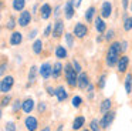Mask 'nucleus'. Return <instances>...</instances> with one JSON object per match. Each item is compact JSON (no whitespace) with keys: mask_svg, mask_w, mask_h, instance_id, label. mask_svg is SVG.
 <instances>
[{"mask_svg":"<svg viewBox=\"0 0 132 131\" xmlns=\"http://www.w3.org/2000/svg\"><path fill=\"white\" fill-rule=\"evenodd\" d=\"M55 57H58V59H65L67 57V50L63 46H58V47L55 48Z\"/></svg>","mask_w":132,"mask_h":131,"instance_id":"obj_25","label":"nucleus"},{"mask_svg":"<svg viewBox=\"0 0 132 131\" xmlns=\"http://www.w3.org/2000/svg\"><path fill=\"white\" fill-rule=\"evenodd\" d=\"M72 67H74V70L77 71V73L81 71V66H80V63H78L77 60H72Z\"/></svg>","mask_w":132,"mask_h":131,"instance_id":"obj_36","label":"nucleus"},{"mask_svg":"<svg viewBox=\"0 0 132 131\" xmlns=\"http://www.w3.org/2000/svg\"><path fill=\"white\" fill-rule=\"evenodd\" d=\"M4 130H6V131H16V124H14L13 121L6 122V127H4Z\"/></svg>","mask_w":132,"mask_h":131,"instance_id":"obj_32","label":"nucleus"},{"mask_svg":"<svg viewBox=\"0 0 132 131\" xmlns=\"http://www.w3.org/2000/svg\"><path fill=\"white\" fill-rule=\"evenodd\" d=\"M88 85H89L88 74H87V73H80V76H78V87L82 88V90H85Z\"/></svg>","mask_w":132,"mask_h":131,"instance_id":"obj_8","label":"nucleus"},{"mask_svg":"<svg viewBox=\"0 0 132 131\" xmlns=\"http://www.w3.org/2000/svg\"><path fill=\"white\" fill-rule=\"evenodd\" d=\"M61 130H63V125H60V127H58V130H57V131H61Z\"/></svg>","mask_w":132,"mask_h":131,"instance_id":"obj_50","label":"nucleus"},{"mask_svg":"<svg viewBox=\"0 0 132 131\" xmlns=\"http://www.w3.org/2000/svg\"><path fill=\"white\" fill-rule=\"evenodd\" d=\"M94 14H95V7H89L88 10L85 11V19H87V21H92V19H94Z\"/></svg>","mask_w":132,"mask_h":131,"instance_id":"obj_28","label":"nucleus"},{"mask_svg":"<svg viewBox=\"0 0 132 131\" xmlns=\"http://www.w3.org/2000/svg\"><path fill=\"white\" fill-rule=\"evenodd\" d=\"M121 46H122V51H125L126 48H128V43H126V41H122V43H121Z\"/></svg>","mask_w":132,"mask_h":131,"instance_id":"obj_44","label":"nucleus"},{"mask_svg":"<svg viewBox=\"0 0 132 131\" xmlns=\"http://www.w3.org/2000/svg\"><path fill=\"white\" fill-rule=\"evenodd\" d=\"M122 6H123V9L128 7V0H122Z\"/></svg>","mask_w":132,"mask_h":131,"instance_id":"obj_47","label":"nucleus"},{"mask_svg":"<svg viewBox=\"0 0 132 131\" xmlns=\"http://www.w3.org/2000/svg\"><path fill=\"white\" fill-rule=\"evenodd\" d=\"M46 103H40V104H38V111H40V113H44V111H46Z\"/></svg>","mask_w":132,"mask_h":131,"instance_id":"obj_39","label":"nucleus"},{"mask_svg":"<svg viewBox=\"0 0 132 131\" xmlns=\"http://www.w3.org/2000/svg\"><path fill=\"white\" fill-rule=\"evenodd\" d=\"M87 33H88V27H87L85 24H82V23H77V24L74 26V34L78 37V39L85 37Z\"/></svg>","mask_w":132,"mask_h":131,"instance_id":"obj_6","label":"nucleus"},{"mask_svg":"<svg viewBox=\"0 0 132 131\" xmlns=\"http://www.w3.org/2000/svg\"><path fill=\"white\" fill-rule=\"evenodd\" d=\"M81 2H82V0H71V3L74 4V7H75V9H77V7H80Z\"/></svg>","mask_w":132,"mask_h":131,"instance_id":"obj_41","label":"nucleus"},{"mask_svg":"<svg viewBox=\"0 0 132 131\" xmlns=\"http://www.w3.org/2000/svg\"><path fill=\"white\" fill-rule=\"evenodd\" d=\"M131 10H132V4H131Z\"/></svg>","mask_w":132,"mask_h":131,"instance_id":"obj_52","label":"nucleus"},{"mask_svg":"<svg viewBox=\"0 0 132 131\" xmlns=\"http://www.w3.org/2000/svg\"><path fill=\"white\" fill-rule=\"evenodd\" d=\"M10 100H12V98H10L9 96H7V97H4V98L2 100V105H3V107H6L7 104H10Z\"/></svg>","mask_w":132,"mask_h":131,"instance_id":"obj_38","label":"nucleus"},{"mask_svg":"<svg viewBox=\"0 0 132 131\" xmlns=\"http://www.w3.org/2000/svg\"><path fill=\"white\" fill-rule=\"evenodd\" d=\"M125 90H126V94H131V91H132V74H131V73L126 74V78H125Z\"/></svg>","mask_w":132,"mask_h":131,"instance_id":"obj_22","label":"nucleus"},{"mask_svg":"<svg viewBox=\"0 0 132 131\" xmlns=\"http://www.w3.org/2000/svg\"><path fill=\"white\" fill-rule=\"evenodd\" d=\"M21 108H23V111H24V113H27V114L31 113L33 108H34V100H33V98L24 100V101H23V107H21Z\"/></svg>","mask_w":132,"mask_h":131,"instance_id":"obj_16","label":"nucleus"},{"mask_svg":"<svg viewBox=\"0 0 132 131\" xmlns=\"http://www.w3.org/2000/svg\"><path fill=\"white\" fill-rule=\"evenodd\" d=\"M82 131H91V130H82Z\"/></svg>","mask_w":132,"mask_h":131,"instance_id":"obj_51","label":"nucleus"},{"mask_svg":"<svg viewBox=\"0 0 132 131\" xmlns=\"http://www.w3.org/2000/svg\"><path fill=\"white\" fill-rule=\"evenodd\" d=\"M84 122H85V118H84V117H77V118L72 121V130H80V128H82Z\"/></svg>","mask_w":132,"mask_h":131,"instance_id":"obj_20","label":"nucleus"},{"mask_svg":"<svg viewBox=\"0 0 132 131\" xmlns=\"http://www.w3.org/2000/svg\"><path fill=\"white\" fill-rule=\"evenodd\" d=\"M55 96H57L58 101H60V103H63V101H65V100H67L68 94H67V90H65L64 87H58L57 90H55Z\"/></svg>","mask_w":132,"mask_h":131,"instance_id":"obj_18","label":"nucleus"},{"mask_svg":"<svg viewBox=\"0 0 132 131\" xmlns=\"http://www.w3.org/2000/svg\"><path fill=\"white\" fill-rule=\"evenodd\" d=\"M95 28H97V31L98 33H105V30H106V24H105V21H104L101 17H97L95 19Z\"/></svg>","mask_w":132,"mask_h":131,"instance_id":"obj_17","label":"nucleus"},{"mask_svg":"<svg viewBox=\"0 0 132 131\" xmlns=\"http://www.w3.org/2000/svg\"><path fill=\"white\" fill-rule=\"evenodd\" d=\"M36 74H37V67L33 66V67L30 68V71H29V81L30 83H34L36 81Z\"/></svg>","mask_w":132,"mask_h":131,"instance_id":"obj_27","label":"nucleus"},{"mask_svg":"<svg viewBox=\"0 0 132 131\" xmlns=\"http://www.w3.org/2000/svg\"><path fill=\"white\" fill-rule=\"evenodd\" d=\"M38 73H40V76L43 77L44 80L50 78V77L53 76V67H51V64H50V63H44V64H41Z\"/></svg>","mask_w":132,"mask_h":131,"instance_id":"obj_4","label":"nucleus"},{"mask_svg":"<svg viewBox=\"0 0 132 131\" xmlns=\"http://www.w3.org/2000/svg\"><path fill=\"white\" fill-rule=\"evenodd\" d=\"M101 122H98L97 120H92L91 124H89V130L91 131H101Z\"/></svg>","mask_w":132,"mask_h":131,"instance_id":"obj_29","label":"nucleus"},{"mask_svg":"<svg viewBox=\"0 0 132 131\" xmlns=\"http://www.w3.org/2000/svg\"><path fill=\"white\" fill-rule=\"evenodd\" d=\"M4 71H6V63L2 64V74H4Z\"/></svg>","mask_w":132,"mask_h":131,"instance_id":"obj_46","label":"nucleus"},{"mask_svg":"<svg viewBox=\"0 0 132 131\" xmlns=\"http://www.w3.org/2000/svg\"><path fill=\"white\" fill-rule=\"evenodd\" d=\"M87 90H88V93H92V90H94V85H92V84H89L88 87H87Z\"/></svg>","mask_w":132,"mask_h":131,"instance_id":"obj_45","label":"nucleus"},{"mask_svg":"<svg viewBox=\"0 0 132 131\" xmlns=\"http://www.w3.org/2000/svg\"><path fill=\"white\" fill-rule=\"evenodd\" d=\"M121 51H122V46H121V43L114 41L111 46H109L108 51H106V64H108L109 67L118 64V61H119V59H121L119 57Z\"/></svg>","mask_w":132,"mask_h":131,"instance_id":"obj_1","label":"nucleus"},{"mask_svg":"<svg viewBox=\"0 0 132 131\" xmlns=\"http://www.w3.org/2000/svg\"><path fill=\"white\" fill-rule=\"evenodd\" d=\"M58 14H60V7H57V9H55V13H54V16L57 17Z\"/></svg>","mask_w":132,"mask_h":131,"instance_id":"obj_48","label":"nucleus"},{"mask_svg":"<svg viewBox=\"0 0 132 131\" xmlns=\"http://www.w3.org/2000/svg\"><path fill=\"white\" fill-rule=\"evenodd\" d=\"M14 26H16V20H14V17H10L9 21H7V24H6V27L9 28V30H13V28H14Z\"/></svg>","mask_w":132,"mask_h":131,"instance_id":"obj_34","label":"nucleus"},{"mask_svg":"<svg viewBox=\"0 0 132 131\" xmlns=\"http://www.w3.org/2000/svg\"><path fill=\"white\" fill-rule=\"evenodd\" d=\"M74 11H75V7L71 2H67L64 4V16H65V19H72Z\"/></svg>","mask_w":132,"mask_h":131,"instance_id":"obj_11","label":"nucleus"},{"mask_svg":"<svg viewBox=\"0 0 132 131\" xmlns=\"http://www.w3.org/2000/svg\"><path fill=\"white\" fill-rule=\"evenodd\" d=\"M40 16H41V19H44V20H47L50 16H51V6L50 4H43L41 6V9H40Z\"/></svg>","mask_w":132,"mask_h":131,"instance_id":"obj_15","label":"nucleus"},{"mask_svg":"<svg viewBox=\"0 0 132 131\" xmlns=\"http://www.w3.org/2000/svg\"><path fill=\"white\" fill-rule=\"evenodd\" d=\"M63 66H61V63H55L54 66H53V77L54 78H58L60 77V73L63 71Z\"/></svg>","mask_w":132,"mask_h":131,"instance_id":"obj_23","label":"nucleus"},{"mask_svg":"<svg viewBox=\"0 0 132 131\" xmlns=\"http://www.w3.org/2000/svg\"><path fill=\"white\" fill-rule=\"evenodd\" d=\"M112 13V4L109 2H104L102 6H101V16L102 17H109Z\"/></svg>","mask_w":132,"mask_h":131,"instance_id":"obj_12","label":"nucleus"},{"mask_svg":"<svg viewBox=\"0 0 132 131\" xmlns=\"http://www.w3.org/2000/svg\"><path fill=\"white\" fill-rule=\"evenodd\" d=\"M43 131H51V130H50V127H44Z\"/></svg>","mask_w":132,"mask_h":131,"instance_id":"obj_49","label":"nucleus"},{"mask_svg":"<svg viewBox=\"0 0 132 131\" xmlns=\"http://www.w3.org/2000/svg\"><path fill=\"white\" fill-rule=\"evenodd\" d=\"M123 30L129 31L132 30V17H123Z\"/></svg>","mask_w":132,"mask_h":131,"instance_id":"obj_26","label":"nucleus"},{"mask_svg":"<svg viewBox=\"0 0 132 131\" xmlns=\"http://www.w3.org/2000/svg\"><path fill=\"white\" fill-rule=\"evenodd\" d=\"M36 36H37V30L34 28V30H31V33L29 34V39H34Z\"/></svg>","mask_w":132,"mask_h":131,"instance_id":"obj_42","label":"nucleus"},{"mask_svg":"<svg viewBox=\"0 0 132 131\" xmlns=\"http://www.w3.org/2000/svg\"><path fill=\"white\" fill-rule=\"evenodd\" d=\"M64 33V21L63 20H57L54 24V28H53V34H54V37H61V34Z\"/></svg>","mask_w":132,"mask_h":131,"instance_id":"obj_9","label":"nucleus"},{"mask_svg":"<svg viewBox=\"0 0 132 131\" xmlns=\"http://www.w3.org/2000/svg\"><path fill=\"white\" fill-rule=\"evenodd\" d=\"M64 71H65V80L71 87H75L78 85V76H77V71L74 70L72 64H67L64 67Z\"/></svg>","mask_w":132,"mask_h":131,"instance_id":"obj_2","label":"nucleus"},{"mask_svg":"<svg viewBox=\"0 0 132 131\" xmlns=\"http://www.w3.org/2000/svg\"><path fill=\"white\" fill-rule=\"evenodd\" d=\"M128 63H129V59L126 56H122L118 61V71L119 73H125L126 68H128Z\"/></svg>","mask_w":132,"mask_h":131,"instance_id":"obj_14","label":"nucleus"},{"mask_svg":"<svg viewBox=\"0 0 132 131\" xmlns=\"http://www.w3.org/2000/svg\"><path fill=\"white\" fill-rule=\"evenodd\" d=\"M112 39H114V30H108L106 34H105V40L109 41V40H112Z\"/></svg>","mask_w":132,"mask_h":131,"instance_id":"obj_37","label":"nucleus"},{"mask_svg":"<svg viewBox=\"0 0 132 131\" xmlns=\"http://www.w3.org/2000/svg\"><path fill=\"white\" fill-rule=\"evenodd\" d=\"M65 43L68 47H74V36L71 33H67L65 34Z\"/></svg>","mask_w":132,"mask_h":131,"instance_id":"obj_30","label":"nucleus"},{"mask_svg":"<svg viewBox=\"0 0 132 131\" xmlns=\"http://www.w3.org/2000/svg\"><path fill=\"white\" fill-rule=\"evenodd\" d=\"M47 91H48L50 96H55V90L53 87H47Z\"/></svg>","mask_w":132,"mask_h":131,"instance_id":"obj_43","label":"nucleus"},{"mask_svg":"<svg viewBox=\"0 0 132 131\" xmlns=\"http://www.w3.org/2000/svg\"><path fill=\"white\" fill-rule=\"evenodd\" d=\"M26 6V0H13V9L16 11H23Z\"/></svg>","mask_w":132,"mask_h":131,"instance_id":"obj_21","label":"nucleus"},{"mask_svg":"<svg viewBox=\"0 0 132 131\" xmlns=\"http://www.w3.org/2000/svg\"><path fill=\"white\" fill-rule=\"evenodd\" d=\"M23 40V36H21L20 31H13L12 36H10V44L12 46H19Z\"/></svg>","mask_w":132,"mask_h":131,"instance_id":"obj_13","label":"nucleus"},{"mask_svg":"<svg viewBox=\"0 0 132 131\" xmlns=\"http://www.w3.org/2000/svg\"><path fill=\"white\" fill-rule=\"evenodd\" d=\"M24 124H26V128H27L29 131H36V130H37L38 122H37V120H36L34 117L29 115V117L26 118V121H24Z\"/></svg>","mask_w":132,"mask_h":131,"instance_id":"obj_10","label":"nucleus"},{"mask_svg":"<svg viewBox=\"0 0 132 131\" xmlns=\"http://www.w3.org/2000/svg\"><path fill=\"white\" fill-rule=\"evenodd\" d=\"M81 103H82V98H81V97H78V96L72 97V107L78 108L81 105Z\"/></svg>","mask_w":132,"mask_h":131,"instance_id":"obj_31","label":"nucleus"},{"mask_svg":"<svg viewBox=\"0 0 132 131\" xmlns=\"http://www.w3.org/2000/svg\"><path fill=\"white\" fill-rule=\"evenodd\" d=\"M51 28H53V26L51 24H50V26H47V27H46V30H44V36H50V33H51Z\"/></svg>","mask_w":132,"mask_h":131,"instance_id":"obj_40","label":"nucleus"},{"mask_svg":"<svg viewBox=\"0 0 132 131\" xmlns=\"http://www.w3.org/2000/svg\"><path fill=\"white\" fill-rule=\"evenodd\" d=\"M13 84H14V78H13V76L3 77V78H2V83H0V91H2L3 94H6L7 91L12 90Z\"/></svg>","mask_w":132,"mask_h":131,"instance_id":"obj_3","label":"nucleus"},{"mask_svg":"<svg viewBox=\"0 0 132 131\" xmlns=\"http://www.w3.org/2000/svg\"><path fill=\"white\" fill-rule=\"evenodd\" d=\"M111 105H112V101L109 98H105L102 103H101V107H100V110H101V113H108V111H111Z\"/></svg>","mask_w":132,"mask_h":131,"instance_id":"obj_19","label":"nucleus"},{"mask_svg":"<svg viewBox=\"0 0 132 131\" xmlns=\"http://www.w3.org/2000/svg\"><path fill=\"white\" fill-rule=\"evenodd\" d=\"M33 51H34L36 54H40L41 51H43V41H41V40H36V41L33 43Z\"/></svg>","mask_w":132,"mask_h":131,"instance_id":"obj_24","label":"nucleus"},{"mask_svg":"<svg viewBox=\"0 0 132 131\" xmlns=\"http://www.w3.org/2000/svg\"><path fill=\"white\" fill-rule=\"evenodd\" d=\"M105 81H106V76H105V74H102V76L100 77V80H98V87L104 88V87H105Z\"/></svg>","mask_w":132,"mask_h":131,"instance_id":"obj_33","label":"nucleus"},{"mask_svg":"<svg viewBox=\"0 0 132 131\" xmlns=\"http://www.w3.org/2000/svg\"><path fill=\"white\" fill-rule=\"evenodd\" d=\"M20 107H23V103L21 101H19V100H16L14 101V104H13V111H17V110H20Z\"/></svg>","mask_w":132,"mask_h":131,"instance_id":"obj_35","label":"nucleus"},{"mask_svg":"<svg viewBox=\"0 0 132 131\" xmlns=\"http://www.w3.org/2000/svg\"><path fill=\"white\" fill-rule=\"evenodd\" d=\"M114 118H115V111H108V113H105L104 114V117H102V120H101V127L102 128H108L109 125H111V122L114 121Z\"/></svg>","mask_w":132,"mask_h":131,"instance_id":"obj_5","label":"nucleus"},{"mask_svg":"<svg viewBox=\"0 0 132 131\" xmlns=\"http://www.w3.org/2000/svg\"><path fill=\"white\" fill-rule=\"evenodd\" d=\"M30 21H31V13L27 11V10H23L21 14L19 16V24H20L21 27H27Z\"/></svg>","mask_w":132,"mask_h":131,"instance_id":"obj_7","label":"nucleus"}]
</instances>
